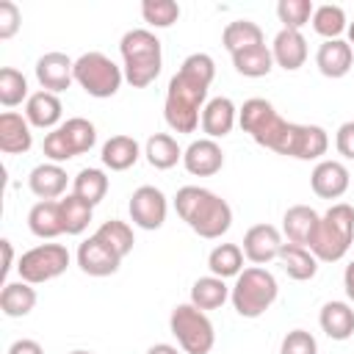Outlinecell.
Listing matches in <instances>:
<instances>
[{
	"label": "cell",
	"instance_id": "277c9868",
	"mask_svg": "<svg viewBox=\"0 0 354 354\" xmlns=\"http://www.w3.org/2000/svg\"><path fill=\"white\" fill-rule=\"evenodd\" d=\"M354 241V207L346 202H335L315 224L307 249L318 263H337L346 257Z\"/></svg>",
	"mask_w": 354,
	"mask_h": 354
},
{
	"label": "cell",
	"instance_id": "83f0119b",
	"mask_svg": "<svg viewBox=\"0 0 354 354\" xmlns=\"http://www.w3.org/2000/svg\"><path fill=\"white\" fill-rule=\"evenodd\" d=\"M318 213L310 207V205H293L285 210L282 216V232L288 238V243H299V246H307L315 224H318Z\"/></svg>",
	"mask_w": 354,
	"mask_h": 354
},
{
	"label": "cell",
	"instance_id": "f546056e",
	"mask_svg": "<svg viewBox=\"0 0 354 354\" xmlns=\"http://www.w3.org/2000/svg\"><path fill=\"white\" fill-rule=\"evenodd\" d=\"M144 155H147V163H149L152 169H160V171L177 166V160H183L180 144H177V138L169 136V133H155V136H149L147 144H144Z\"/></svg>",
	"mask_w": 354,
	"mask_h": 354
},
{
	"label": "cell",
	"instance_id": "d4e9b609",
	"mask_svg": "<svg viewBox=\"0 0 354 354\" xmlns=\"http://www.w3.org/2000/svg\"><path fill=\"white\" fill-rule=\"evenodd\" d=\"M318 324L326 337L348 340L354 335V307L348 301H326L318 313Z\"/></svg>",
	"mask_w": 354,
	"mask_h": 354
},
{
	"label": "cell",
	"instance_id": "7dc6e473",
	"mask_svg": "<svg viewBox=\"0 0 354 354\" xmlns=\"http://www.w3.org/2000/svg\"><path fill=\"white\" fill-rule=\"evenodd\" d=\"M0 246H3V254H6V266H3V277L11 271V260H14V249H11V241L8 238H3L0 241Z\"/></svg>",
	"mask_w": 354,
	"mask_h": 354
},
{
	"label": "cell",
	"instance_id": "30bf717a",
	"mask_svg": "<svg viewBox=\"0 0 354 354\" xmlns=\"http://www.w3.org/2000/svg\"><path fill=\"white\" fill-rule=\"evenodd\" d=\"M66 268H69V252L61 243H39V246L28 249L17 263L19 279H25L30 285L50 282V279L61 277Z\"/></svg>",
	"mask_w": 354,
	"mask_h": 354
},
{
	"label": "cell",
	"instance_id": "ee69618b",
	"mask_svg": "<svg viewBox=\"0 0 354 354\" xmlns=\"http://www.w3.org/2000/svg\"><path fill=\"white\" fill-rule=\"evenodd\" d=\"M335 147H337V152H340L343 158L354 160V119H351V122H343V124L337 127V133H335Z\"/></svg>",
	"mask_w": 354,
	"mask_h": 354
},
{
	"label": "cell",
	"instance_id": "c3c4849f",
	"mask_svg": "<svg viewBox=\"0 0 354 354\" xmlns=\"http://www.w3.org/2000/svg\"><path fill=\"white\" fill-rule=\"evenodd\" d=\"M147 354H180V351H177V346H171V343H155V346L147 348Z\"/></svg>",
	"mask_w": 354,
	"mask_h": 354
},
{
	"label": "cell",
	"instance_id": "ac0fdd59",
	"mask_svg": "<svg viewBox=\"0 0 354 354\" xmlns=\"http://www.w3.org/2000/svg\"><path fill=\"white\" fill-rule=\"evenodd\" d=\"M235 122H238V108H235V102L230 100V97H213V100H207V105L202 108V133H205V138H224V136H230L232 133V127H235Z\"/></svg>",
	"mask_w": 354,
	"mask_h": 354
},
{
	"label": "cell",
	"instance_id": "d590c367",
	"mask_svg": "<svg viewBox=\"0 0 354 354\" xmlns=\"http://www.w3.org/2000/svg\"><path fill=\"white\" fill-rule=\"evenodd\" d=\"M94 238H97V241H102L111 252H116L122 260L133 252V243H136V238H133V227H130L127 221H119V218L102 221V224L97 227Z\"/></svg>",
	"mask_w": 354,
	"mask_h": 354
},
{
	"label": "cell",
	"instance_id": "bcb514c9",
	"mask_svg": "<svg viewBox=\"0 0 354 354\" xmlns=\"http://www.w3.org/2000/svg\"><path fill=\"white\" fill-rule=\"evenodd\" d=\"M343 288H346V296H348V301H354V260L346 266V271H343Z\"/></svg>",
	"mask_w": 354,
	"mask_h": 354
},
{
	"label": "cell",
	"instance_id": "f6af8a7d",
	"mask_svg": "<svg viewBox=\"0 0 354 354\" xmlns=\"http://www.w3.org/2000/svg\"><path fill=\"white\" fill-rule=\"evenodd\" d=\"M8 354H44V348L30 337H19L8 346Z\"/></svg>",
	"mask_w": 354,
	"mask_h": 354
},
{
	"label": "cell",
	"instance_id": "7a4b0ae2",
	"mask_svg": "<svg viewBox=\"0 0 354 354\" xmlns=\"http://www.w3.org/2000/svg\"><path fill=\"white\" fill-rule=\"evenodd\" d=\"M177 216L199 235V238H221L232 227V207L218 194L202 185H183L174 194Z\"/></svg>",
	"mask_w": 354,
	"mask_h": 354
},
{
	"label": "cell",
	"instance_id": "e0dca14e",
	"mask_svg": "<svg viewBox=\"0 0 354 354\" xmlns=\"http://www.w3.org/2000/svg\"><path fill=\"white\" fill-rule=\"evenodd\" d=\"M77 266L83 274L88 277H111L119 271L122 266V257L116 252H111L102 241H97L94 235L86 238L80 246H77Z\"/></svg>",
	"mask_w": 354,
	"mask_h": 354
},
{
	"label": "cell",
	"instance_id": "603a6c76",
	"mask_svg": "<svg viewBox=\"0 0 354 354\" xmlns=\"http://www.w3.org/2000/svg\"><path fill=\"white\" fill-rule=\"evenodd\" d=\"M28 227L36 238H58L64 235V216H61V202L58 199H39L30 213H28Z\"/></svg>",
	"mask_w": 354,
	"mask_h": 354
},
{
	"label": "cell",
	"instance_id": "52a82bcc",
	"mask_svg": "<svg viewBox=\"0 0 354 354\" xmlns=\"http://www.w3.org/2000/svg\"><path fill=\"white\" fill-rule=\"evenodd\" d=\"M122 80H124L122 66H116L100 50H88L80 58H75V83L88 97H97V100L113 97L122 88Z\"/></svg>",
	"mask_w": 354,
	"mask_h": 354
},
{
	"label": "cell",
	"instance_id": "8fae6325",
	"mask_svg": "<svg viewBox=\"0 0 354 354\" xmlns=\"http://www.w3.org/2000/svg\"><path fill=\"white\" fill-rule=\"evenodd\" d=\"M130 221L141 230H160L163 221H166V213H169V202H166V194L155 185H141L133 191L130 196Z\"/></svg>",
	"mask_w": 354,
	"mask_h": 354
},
{
	"label": "cell",
	"instance_id": "7bdbcfd3",
	"mask_svg": "<svg viewBox=\"0 0 354 354\" xmlns=\"http://www.w3.org/2000/svg\"><path fill=\"white\" fill-rule=\"evenodd\" d=\"M22 14L17 8V3L11 0H0V39H11L19 30Z\"/></svg>",
	"mask_w": 354,
	"mask_h": 354
},
{
	"label": "cell",
	"instance_id": "ba28073f",
	"mask_svg": "<svg viewBox=\"0 0 354 354\" xmlns=\"http://www.w3.org/2000/svg\"><path fill=\"white\" fill-rule=\"evenodd\" d=\"M169 329L185 354H210V348L216 343V329H213L210 318L205 315V310L194 307L191 301L177 304L171 310Z\"/></svg>",
	"mask_w": 354,
	"mask_h": 354
},
{
	"label": "cell",
	"instance_id": "8d00e7d4",
	"mask_svg": "<svg viewBox=\"0 0 354 354\" xmlns=\"http://www.w3.org/2000/svg\"><path fill=\"white\" fill-rule=\"evenodd\" d=\"M310 22H313V30H315L318 36H324V41H326V39H340V33L348 28L346 11H343L340 6H332V3L315 6Z\"/></svg>",
	"mask_w": 354,
	"mask_h": 354
},
{
	"label": "cell",
	"instance_id": "ab89813d",
	"mask_svg": "<svg viewBox=\"0 0 354 354\" xmlns=\"http://www.w3.org/2000/svg\"><path fill=\"white\" fill-rule=\"evenodd\" d=\"M315 6L310 0H279L277 3V17L282 22V28L288 30H301L310 19H313Z\"/></svg>",
	"mask_w": 354,
	"mask_h": 354
},
{
	"label": "cell",
	"instance_id": "60d3db41",
	"mask_svg": "<svg viewBox=\"0 0 354 354\" xmlns=\"http://www.w3.org/2000/svg\"><path fill=\"white\" fill-rule=\"evenodd\" d=\"M141 17L152 28H171L180 19V6L174 0H144L141 3Z\"/></svg>",
	"mask_w": 354,
	"mask_h": 354
},
{
	"label": "cell",
	"instance_id": "681fc988",
	"mask_svg": "<svg viewBox=\"0 0 354 354\" xmlns=\"http://www.w3.org/2000/svg\"><path fill=\"white\" fill-rule=\"evenodd\" d=\"M346 33H348V44H354V22H348V28H346Z\"/></svg>",
	"mask_w": 354,
	"mask_h": 354
},
{
	"label": "cell",
	"instance_id": "6da1fadb",
	"mask_svg": "<svg viewBox=\"0 0 354 354\" xmlns=\"http://www.w3.org/2000/svg\"><path fill=\"white\" fill-rule=\"evenodd\" d=\"M216 77V61L207 53H191L166 88L163 119L174 133H194L207 105V88Z\"/></svg>",
	"mask_w": 354,
	"mask_h": 354
},
{
	"label": "cell",
	"instance_id": "e575fe53",
	"mask_svg": "<svg viewBox=\"0 0 354 354\" xmlns=\"http://www.w3.org/2000/svg\"><path fill=\"white\" fill-rule=\"evenodd\" d=\"M207 268L213 277H238L243 271V249L238 243H218L207 254Z\"/></svg>",
	"mask_w": 354,
	"mask_h": 354
},
{
	"label": "cell",
	"instance_id": "8992f818",
	"mask_svg": "<svg viewBox=\"0 0 354 354\" xmlns=\"http://www.w3.org/2000/svg\"><path fill=\"white\" fill-rule=\"evenodd\" d=\"M238 124H241L243 133L252 136L254 144H260V147H266V149L282 155L285 141H288L290 122H285L268 100H263V97L246 100V102L241 105V111H238Z\"/></svg>",
	"mask_w": 354,
	"mask_h": 354
},
{
	"label": "cell",
	"instance_id": "cb8c5ba5",
	"mask_svg": "<svg viewBox=\"0 0 354 354\" xmlns=\"http://www.w3.org/2000/svg\"><path fill=\"white\" fill-rule=\"evenodd\" d=\"M66 171L61 169V163H39L30 169L28 174V188L39 196V199H58L66 191Z\"/></svg>",
	"mask_w": 354,
	"mask_h": 354
},
{
	"label": "cell",
	"instance_id": "836d02e7",
	"mask_svg": "<svg viewBox=\"0 0 354 354\" xmlns=\"http://www.w3.org/2000/svg\"><path fill=\"white\" fill-rule=\"evenodd\" d=\"M72 194L80 196L83 202H88L91 207L100 205L105 199V194H108V177H105V171L102 169H94V166L80 169L75 174V180H72Z\"/></svg>",
	"mask_w": 354,
	"mask_h": 354
},
{
	"label": "cell",
	"instance_id": "1f68e13d",
	"mask_svg": "<svg viewBox=\"0 0 354 354\" xmlns=\"http://www.w3.org/2000/svg\"><path fill=\"white\" fill-rule=\"evenodd\" d=\"M227 299H230V288L221 277L207 274L191 285V304L199 310H218Z\"/></svg>",
	"mask_w": 354,
	"mask_h": 354
},
{
	"label": "cell",
	"instance_id": "4fadbf2b",
	"mask_svg": "<svg viewBox=\"0 0 354 354\" xmlns=\"http://www.w3.org/2000/svg\"><path fill=\"white\" fill-rule=\"evenodd\" d=\"M243 257L254 266H266L279 257L282 249V232L274 224H254L243 235Z\"/></svg>",
	"mask_w": 354,
	"mask_h": 354
},
{
	"label": "cell",
	"instance_id": "2e32d148",
	"mask_svg": "<svg viewBox=\"0 0 354 354\" xmlns=\"http://www.w3.org/2000/svg\"><path fill=\"white\" fill-rule=\"evenodd\" d=\"M310 185L321 199H340L351 185V174L340 160H318L310 174Z\"/></svg>",
	"mask_w": 354,
	"mask_h": 354
},
{
	"label": "cell",
	"instance_id": "9c48e42d",
	"mask_svg": "<svg viewBox=\"0 0 354 354\" xmlns=\"http://www.w3.org/2000/svg\"><path fill=\"white\" fill-rule=\"evenodd\" d=\"M94 144H97V127L83 116H72L44 136L41 149L44 158H50V163H64L88 152Z\"/></svg>",
	"mask_w": 354,
	"mask_h": 354
},
{
	"label": "cell",
	"instance_id": "484cf974",
	"mask_svg": "<svg viewBox=\"0 0 354 354\" xmlns=\"http://www.w3.org/2000/svg\"><path fill=\"white\" fill-rule=\"evenodd\" d=\"M102 166L111 169V171H127L130 166L138 163L141 158V147L133 136H111L105 144H102Z\"/></svg>",
	"mask_w": 354,
	"mask_h": 354
},
{
	"label": "cell",
	"instance_id": "44dd1931",
	"mask_svg": "<svg viewBox=\"0 0 354 354\" xmlns=\"http://www.w3.org/2000/svg\"><path fill=\"white\" fill-rule=\"evenodd\" d=\"M30 147H33L30 122L17 111L0 113V149L6 155H22Z\"/></svg>",
	"mask_w": 354,
	"mask_h": 354
},
{
	"label": "cell",
	"instance_id": "f35d334b",
	"mask_svg": "<svg viewBox=\"0 0 354 354\" xmlns=\"http://www.w3.org/2000/svg\"><path fill=\"white\" fill-rule=\"evenodd\" d=\"M28 80H25V75L19 72V69H14V66H3L0 69V102L6 105V108H14V105H19L22 100L28 102Z\"/></svg>",
	"mask_w": 354,
	"mask_h": 354
},
{
	"label": "cell",
	"instance_id": "4dcf8cb0",
	"mask_svg": "<svg viewBox=\"0 0 354 354\" xmlns=\"http://www.w3.org/2000/svg\"><path fill=\"white\" fill-rule=\"evenodd\" d=\"M221 44L227 47L230 55L241 53V50H249V47H257V44H266L263 39V28L252 19H235L224 28L221 33Z\"/></svg>",
	"mask_w": 354,
	"mask_h": 354
},
{
	"label": "cell",
	"instance_id": "5bb4252c",
	"mask_svg": "<svg viewBox=\"0 0 354 354\" xmlns=\"http://www.w3.org/2000/svg\"><path fill=\"white\" fill-rule=\"evenodd\" d=\"M36 80L41 83L44 91H66L72 83H75V61L66 55V53H44L39 61H36Z\"/></svg>",
	"mask_w": 354,
	"mask_h": 354
},
{
	"label": "cell",
	"instance_id": "f1b7e54d",
	"mask_svg": "<svg viewBox=\"0 0 354 354\" xmlns=\"http://www.w3.org/2000/svg\"><path fill=\"white\" fill-rule=\"evenodd\" d=\"M36 307V290L30 282H6L0 290V310L8 318H22Z\"/></svg>",
	"mask_w": 354,
	"mask_h": 354
},
{
	"label": "cell",
	"instance_id": "7402d4cb",
	"mask_svg": "<svg viewBox=\"0 0 354 354\" xmlns=\"http://www.w3.org/2000/svg\"><path fill=\"white\" fill-rule=\"evenodd\" d=\"M61 100L53 91H33L25 102V119L30 122V127H41V130H55L61 122Z\"/></svg>",
	"mask_w": 354,
	"mask_h": 354
},
{
	"label": "cell",
	"instance_id": "4316f807",
	"mask_svg": "<svg viewBox=\"0 0 354 354\" xmlns=\"http://www.w3.org/2000/svg\"><path fill=\"white\" fill-rule=\"evenodd\" d=\"M277 260L282 263V271H285L290 279H296V282H307V279H313V277L318 274V260H315V254H313L307 246L282 243Z\"/></svg>",
	"mask_w": 354,
	"mask_h": 354
},
{
	"label": "cell",
	"instance_id": "f907efd6",
	"mask_svg": "<svg viewBox=\"0 0 354 354\" xmlns=\"http://www.w3.org/2000/svg\"><path fill=\"white\" fill-rule=\"evenodd\" d=\"M69 354H94V351H83V348H77V351H69Z\"/></svg>",
	"mask_w": 354,
	"mask_h": 354
},
{
	"label": "cell",
	"instance_id": "ffe728a7",
	"mask_svg": "<svg viewBox=\"0 0 354 354\" xmlns=\"http://www.w3.org/2000/svg\"><path fill=\"white\" fill-rule=\"evenodd\" d=\"M271 55H274V64H277V66H282L285 72H296V69L304 66V61H307V39L301 36V30H288V28H282V30L274 36Z\"/></svg>",
	"mask_w": 354,
	"mask_h": 354
},
{
	"label": "cell",
	"instance_id": "3957f363",
	"mask_svg": "<svg viewBox=\"0 0 354 354\" xmlns=\"http://www.w3.org/2000/svg\"><path fill=\"white\" fill-rule=\"evenodd\" d=\"M119 53H122L124 80L133 88H147L149 83H155L163 66V53H160V39L152 30L147 28L127 30L119 41Z\"/></svg>",
	"mask_w": 354,
	"mask_h": 354
},
{
	"label": "cell",
	"instance_id": "9a60e30c",
	"mask_svg": "<svg viewBox=\"0 0 354 354\" xmlns=\"http://www.w3.org/2000/svg\"><path fill=\"white\" fill-rule=\"evenodd\" d=\"M183 166L194 177H213L224 166V152L213 138H196L183 149Z\"/></svg>",
	"mask_w": 354,
	"mask_h": 354
},
{
	"label": "cell",
	"instance_id": "d6a6232c",
	"mask_svg": "<svg viewBox=\"0 0 354 354\" xmlns=\"http://www.w3.org/2000/svg\"><path fill=\"white\" fill-rule=\"evenodd\" d=\"M232 66H235V72L243 75V77H266V75L274 69L271 47L257 44V47L241 50V53L232 55Z\"/></svg>",
	"mask_w": 354,
	"mask_h": 354
},
{
	"label": "cell",
	"instance_id": "5b68a950",
	"mask_svg": "<svg viewBox=\"0 0 354 354\" xmlns=\"http://www.w3.org/2000/svg\"><path fill=\"white\" fill-rule=\"evenodd\" d=\"M279 296L277 277L263 266H249L235 277L230 288V301L241 318H260Z\"/></svg>",
	"mask_w": 354,
	"mask_h": 354
},
{
	"label": "cell",
	"instance_id": "74e56055",
	"mask_svg": "<svg viewBox=\"0 0 354 354\" xmlns=\"http://www.w3.org/2000/svg\"><path fill=\"white\" fill-rule=\"evenodd\" d=\"M58 202H61V216H64V232L66 235H80L88 227L91 216H94V207L88 202H83L80 196H75V194H66Z\"/></svg>",
	"mask_w": 354,
	"mask_h": 354
},
{
	"label": "cell",
	"instance_id": "7c38bea8",
	"mask_svg": "<svg viewBox=\"0 0 354 354\" xmlns=\"http://www.w3.org/2000/svg\"><path fill=\"white\" fill-rule=\"evenodd\" d=\"M326 147H329V136H326V130L321 124L290 122L282 155L296 158V160H318L321 155H326Z\"/></svg>",
	"mask_w": 354,
	"mask_h": 354
},
{
	"label": "cell",
	"instance_id": "d6986e66",
	"mask_svg": "<svg viewBox=\"0 0 354 354\" xmlns=\"http://www.w3.org/2000/svg\"><path fill=\"white\" fill-rule=\"evenodd\" d=\"M351 64H354V50H351V44H348L346 39H326V41L318 47V53H315V66H318V72H321L324 77H332V80L348 75Z\"/></svg>",
	"mask_w": 354,
	"mask_h": 354
},
{
	"label": "cell",
	"instance_id": "b9f144b4",
	"mask_svg": "<svg viewBox=\"0 0 354 354\" xmlns=\"http://www.w3.org/2000/svg\"><path fill=\"white\" fill-rule=\"evenodd\" d=\"M279 354H318V343L307 329H290L279 343Z\"/></svg>",
	"mask_w": 354,
	"mask_h": 354
}]
</instances>
